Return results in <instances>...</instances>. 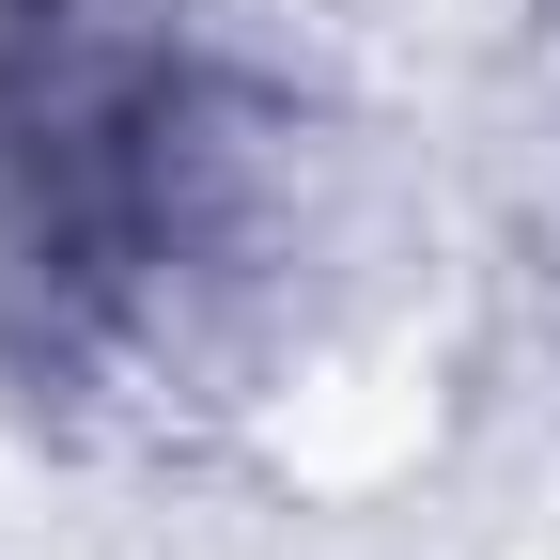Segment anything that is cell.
Here are the masks:
<instances>
[{"mask_svg":"<svg viewBox=\"0 0 560 560\" xmlns=\"http://www.w3.org/2000/svg\"><path fill=\"white\" fill-rule=\"evenodd\" d=\"M0 156L32 187V249L94 296L172 280V249L219 234V79L172 32V0H32Z\"/></svg>","mask_w":560,"mask_h":560,"instance_id":"cell-1","label":"cell"}]
</instances>
